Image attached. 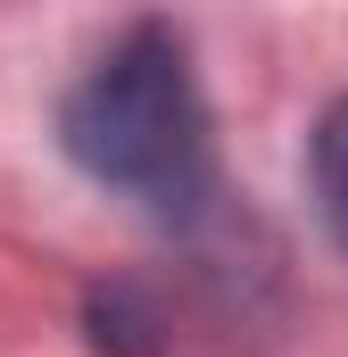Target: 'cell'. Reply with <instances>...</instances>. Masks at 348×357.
Masks as SVG:
<instances>
[{
    "instance_id": "1",
    "label": "cell",
    "mask_w": 348,
    "mask_h": 357,
    "mask_svg": "<svg viewBox=\"0 0 348 357\" xmlns=\"http://www.w3.org/2000/svg\"><path fill=\"white\" fill-rule=\"evenodd\" d=\"M67 150L91 183L141 208H191L207 191V108L166 25H133L67 91Z\"/></svg>"
},
{
    "instance_id": "2",
    "label": "cell",
    "mask_w": 348,
    "mask_h": 357,
    "mask_svg": "<svg viewBox=\"0 0 348 357\" xmlns=\"http://www.w3.org/2000/svg\"><path fill=\"white\" fill-rule=\"evenodd\" d=\"M315 208H324L332 241L348 250V100L315 125Z\"/></svg>"
}]
</instances>
